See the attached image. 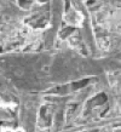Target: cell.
Returning a JSON list of instances; mask_svg holds the SVG:
<instances>
[{"instance_id": "1", "label": "cell", "mask_w": 121, "mask_h": 132, "mask_svg": "<svg viewBox=\"0 0 121 132\" xmlns=\"http://www.w3.org/2000/svg\"><path fill=\"white\" fill-rule=\"evenodd\" d=\"M0 51H1V50H0Z\"/></svg>"}]
</instances>
